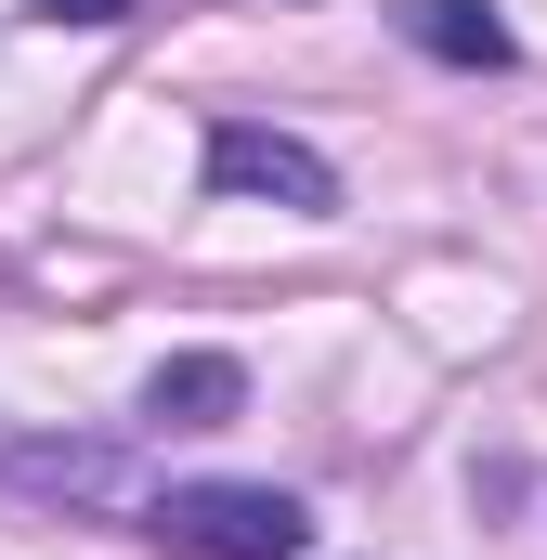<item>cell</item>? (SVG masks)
<instances>
[{"instance_id": "cell-1", "label": "cell", "mask_w": 547, "mask_h": 560, "mask_svg": "<svg viewBox=\"0 0 547 560\" xmlns=\"http://www.w3.org/2000/svg\"><path fill=\"white\" fill-rule=\"evenodd\" d=\"M156 535L183 560H300L313 548V509L274 495V482H170L156 495Z\"/></svg>"}, {"instance_id": "cell-2", "label": "cell", "mask_w": 547, "mask_h": 560, "mask_svg": "<svg viewBox=\"0 0 547 560\" xmlns=\"http://www.w3.org/2000/svg\"><path fill=\"white\" fill-rule=\"evenodd\" d=\"M209 196H274V209H339V170L300 131H261V118H222L209 131Z\"/></svg>"}, {"instance_id": "cell-3", "label": "cell", "mask_w": 547, "mask_h": 560, "mask_svg": "<svg viewBox=\"0 0 547 560\" xmlns=\"http://www.w3.org/2000/svg\"><path fill=\"white\" fill-rule=\"evenodd\" d=\"M235 405H248V365L235 352H170L143 378V418H170V430H222Z\"/></svg>"}, {"instance_id": "cell-4", "label": "cell", "mask_w": 547, "mask_h": 560, "mask_svg": "<svg viewBox=\"0 0 547 560\" xmlns=\"http://www.w3.org/2000/svg\"><path fill=\"white\" fill-rule=\"evenodd\" d=\"M405 39L443 52V66H509V26H496L482 0H405Z\"/></svg>"}, {"instance_id": "cell-5", "label": "cell", "mask_w": 547, "mask_h": 560, "mask_svg": "<svg viewBox=\"0 0 547 560\" xmlns=\"http://www.w3.org/2000/svg\"><path fill=\"white\" fill-rule=\"evenodd\" d=\"M53 26H118V13H143V0H39Z\"/></svg>"}]
</instances>
